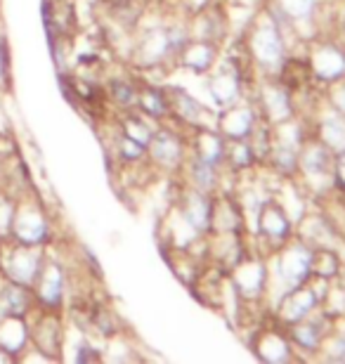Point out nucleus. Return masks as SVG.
Segmentation results:
<instances>
[{"mask_svg": "<svg viewBox=\"0 0 345 364\" xmlns=\"http://www.w3.org/2000/svg\"><path fill=\"white\" fill-rule=\"evenodd\" d=\"M239 46L253 71V78L282 74L284 64L291 57V48L286 43L282 21L267 0H262V5L253 10L251 19L241 31Z\"/></svg>", "mask_w": 345, "mask_h": 364, "instance_id": "f257e3e1", "label": "nucleus"}, {"mask_svg": "<svg viewBox=\"0 0 345 364\" xmlns=\"http://www.w3.org/2000/svg\"><path fill=\"white\" fill-rule=\"evenodd\" d=\"M303 60L314 88H327L345 78V43L334 36H317L307 41L303 50Z\"/></svg>", "mask_w": 345, "mask_h": 364, "instance_id": "f03ea898", "label": "nucleus"}, {"mask_svg": "<svg viewBox=\"0 0 345 364\" xmlns=\"http://www.w3.org/2000/svg\"><path fill=\"white\" fill-rule=\"evenodd\" d=\"M248 95L253 97L260 119L267 126H277V123L289 121L300 114L296 92L277 76H255Z\"/></svg>", "mask_w": 345, "mask_h": 364, "instance_id": "7ed1b4c3", "label": "nucleus"}, {"mask_svg": "<svg viewBox=\"0 0 345 364\" xmlns=\"http://www.w3.org/2000/svg\"><path fill=\"white\" fill-rule=\"evenodd\" d=\"M227 282L237 291L239 301L244 305L258 303L265 308V294H267V256L260 251L251 249L241 256V260L234 267L227 270ZM267 312V310H265Z\"/></svg>", "mask_w": 345, "mask_h": 364, "instance_id": "20e7f679", "label": "nucleus"}, {"mask_svg": "<svg viewBox=\"0 0 345 364\" xmlns=\"http://www.w3.org/2000/svg\"><path fill=\"white\" fill-rule=\"evenodd\" d=\"M260 123L262 119L258 114V107H255L251 95H246V97H241L239 102H234V105L216 112L213 128H216L225 140H248Z\"/></svg>", "mask_w": 345, "mask_h": 364, "instance_id": "39448f33", "label": "nucleus"}, {"mask_svg": "<svg viewBox=\"0 0 345 364\" xmlns=\"http://www.w3.org/2000/svg\"><path fill=\"white\" fill-rule=\"evenodd\" d=\"M305 116V114H303ZM307 126H310V135H314L331 154H343L345 151V116L334 112L324 100L314 102L310 114L305 116Z\"/></svg>", "mask_w": 345, "mask_h": 364, "instance_id": "423d86ee", "label": "nucleus"}, {"mask_svg": "<svg viewBox=\"0 0 345 364\" xmlns=\"http://www.w3.org/2000/svg\"><path fill=\"white\" fill-rule=\"evenodd\" d=\"M248 346H251L255 358L267 364H284V362L298 360V355L289 341V333H286L284 326H279L275 319H272V324L255 326L253 338Z\"/></svg>", "mask_w": 345, "mask_h": 364, "instance_id": "0eeeda50", "label": "nucleus"}, {"mask_svg": "<svg viewBox=\"0 0 345 364\" xmlns=\"http://www.w3.org/2000/svg\"><path fill=\"white\" fill-rule=\"evenodd\" d=\"M319 308H322L319 296L314 294V289L310 287V282H307V284H300L296 289L286 291L272 308V312H270V317H272L279 326L289 329V326H293L296 322H303V319L314 315Z\"/></svg>", "mask_w": 345, "mask_h": 364, "instance_id": "6e6552de", "label": "nucleus"}, {"mask_svg": "<svg viewBox=\"0 0 345 364\" xmlns=\"http://www.w3.org/2000/svg\"><path fill=\"white\" fill-rule=\"evenodd\" d=\"M334 326H336L334 319L329 315H324L319 308L314 315L303 319V322H296L293 326H289L286 333H289V341H291V346H293V350H296L298 358L300 355H305V358H317L327 333L331 331Z\"/></svg>", "mask_w": 345, "mask_h": 364, "instance_id": "1a4fd4ad", "label": "nucleus"}, {"mask_svg": "<svg viewBox=\"0 0 345 364\" xmlns=\"http://www.w3.org/2000/svg\"><path fill=\"white\" fill-rule=\"evenodd\" d=\"M149 159L154 166L164 171H182V164L189 154V144L185 135H180L178 130L171 128H156L152 135L149 144H147Z\"/></svg>", "mask_w": 345, "mask_h": 364, "instance_id": "9d476101", "label": "nucleus"}, {"mask_svg": "<svg viewBox=\"0 0 345 364\" xmlns=\"http://www.w3.org/2000/svg\"><path fill=\"white\" fill-rule=\"evenodd\" d=\"M267 3H272L291 21L303 43L319 36V17L327 5L324 0H267Z\"/></svg>", "mask_w": 345, "mask_h": 364, "instance_id": "9b49d317", "label": "nucleus"}, {"mask_svg": "<svg viewBox=\"0 0 345 364\" xmlns=\"http://www.w3.org/2000/svg\"><path fill=\"white\" fill-rule=\"evenodd\" d=\"M178 213L199 232L201 237H208L211 232V213H213V194L199 192L194 187H187L180 194Z\"/></svg>", "mask_w": 345, "mask_h": 364, "instance_id": "f8f14e48", "label": "nucleus"}, {"mask_svg": "<svg viewBox=\"0 0 345 364\" xmlns=\"http://www.w3.org/2000/svg\"><path fill=\"white\" fill-rule=\"evenodd\" d=\"M168 92V105H171V116L178 119L182 126L189 128H201V126H213L211 121H206L208 107L201 100H196L194 95H189L182 88H171Z\"/></svg>", "mask_w": 345, "mask_h": 364, "instance_id": "ddd939ff", "label": "nucleus"}, {"mask_svg": "<svg viewBox=\"0 0 345 364\" xmlns=\"http://www.w3.org/2000/svg\"><path fill=\"white\" fill-rule=\"evenodd\" d=\"M225 149H227V140L213 126L194 128V135L189 140V154L192 156L225 171Z\"/></svg>", "mask_w": 345, "mask_h": 364, "instance_id": "4468645a", "label": "nucleus"}, {"mask_svg": "<svg viewBox=\"0 0 345 364\" xmlns=\"http://www.w3.org/2000/svg\"><path fill=\"white\" fill-rule=\"evenodd\" d=\"M220 57H223V53H220L218 43L192 38L185 48H182V53L178 55V62L185 69L194 71V74H199V76L203 74V76H206L208 71L218 64Z\"/></svg>", "mask_w": 345, "mask_h": 364, "instance_id": "2eb2a0df", "label": "nucleus"}, {"mask_svg": "<svg viewBox=\"0 0 345 364\" xmlns=\"http://www.w3.org/2000/svg\"><path fill=\"white\" fill-rule=\"evenodd\" d=\"M182 171L187 173V187H194L199 192H206V194H218L223 192V176L216 166H211L201 159H196L192 154H187L185 164H182Z\"/></svg>", "mask_w": 345, "mask_h": 364, "instance_id": "dca6fc26", "label": "nucleus"}, {"mask_svg": "<svg viewBox=\"0 0 345 364\" xmlns=\"http://www.w3.org/2000/svg\"><path fill=\"white\" fill-rule=\"evenodd\" d=\"M137 57L142 60V64H147V67H159V64H164L168 60H175L171 43H168L166 26L152 28V31L144 36L137 48Z\"/></svg>", "mask_w": 345, "mask_h": 364, "instance_id": "f3484780", "label": "nucleus"}, {"mask_svg": "<svg viewBox=\"0 0 345 364\" xmlns=\"http://www.w3.org/2000/svg\"><path fill=\"white\" fill-rule=\"evenodd\" d=\"M258 168V159H255L251 142L248 140H227L225 149V171L232 176H246Z\"/></svg>", "mask_w": 345, "mask_h": 364, "instance_id": "a211bd4d", "label": "nucleus"}, {"mask_svg": "<svg viewBox=\"0 0 345 364\" xmlns=\"http://www.w3.org/2000/svg\"><path fill=\"white\" fill-rule=\"evenodd\" d=\"M345 272V258L339 249H314L312 251V277L334 282Z\"/></svg>", "mask_w": 345, "mask_h": 364, "instance_id": "6ab92c4d", "label": "nucleus"}, {"mask_svg": "<svg viewBox=\"0 0 345 364\" xmlns=\"http://www.w3.org/2000/svg\"><path fill=\"white\" fill-rule=\"evenodd\" d=\"M137 107L142 109L147 119L164 121L171 116V105H168V92L161 88H152L147 85L144 90L137 92Z\"/></svg>", "mask_w": 345, "mask_h": 364, "instance_id": "aec40b11", "label": "nucleus"}, {"mask_svg": "<svg viewBox=\"0 0 345 364\" xmlns=\"http://www.w3.org/2000/svg\"><path fill=\"white\" fill-rule=\"evenodd\" d=\"M17 230H19V239L24 244H38L46 239V220L38 210H31V213H21L17 215Z\"/></svg>", "mask_w": 345, "mask_h": 364, "instance_id": "412c9836", "label": "nucleus"}, {"mask_svg": "<svg viewBox=\"0 0 345 364\" xmlns=\"http://www.w3.org/2000/svg\"><path fill=\"white\" fill-rule=\"evenodd\" d=\"M24 338H26V329L19 315H10L0 322V348L12 353L24 346Z\"/></svg>", "mask_w": 345, "mask_h": 364, "instance_id": "4be33fe9", "label": "nucleus"}, {"mask_svg": "<svg viewBox=\"0 0 345 364\" xmlns=\"http://www.w3.org/2000/svg\"><path fill=\"white\" fill-rule=\"evenodd\" d=\"M38 296H41V301L46 303L50 310H53L55 305L60 303V298H62V274H60L57 267H50V270L41 277Z\"/></svg>", "mask_w": 345, "mask_h": 364, "instance_id": "5701e85b", "label": "nucleus"}, {"mask_svg": "<svg viewBox=\"0 0 345 364\" xmlns=\"http://www.w3.org/2000/svg\"><path fill=\"white\" fill-rule=\"evenodd\" d=\"M154 126H149V121H147V116H128L126 123H123V135H128L130 140H135L137 144H142L147 147L154 135Z\"/></svg>", "mask_w": 345, "mask_h": 364, "instance_id": "b1692460", "label": "nucleus"}, {"mask_svg": "<svg viewBox=\"0 0 345 364\" xmlns=\"http://www.w3.org/2000/svg\"><path fill=\"white\" fill-rule=\"evenodd\" d=\"M137 88L130 81H123V78H114L112 81V95H114V102L121 107H137Z\"/></svg>", "mask_w": 345, "mask_h": 364, "instance_id": "393cba45", "label": "nucleus"}, {"mask_svg": "<svg viewBox=\"0 0 345 364\" xmlns=\"http://www.w3.org/2000/svg\"><path fill=\"white\" fill-rule=\"evenodd\" d=\"M322 100H324L334 112L345 116V78L327 85V88H322Z\"/></svg>", "mask_w": 345, "mask_h": 364, "instance_id": "a878e982", "label": "nucleus"}, {"mask_svg": "<svg viewBox=\"0 0 345 364\" xmlns=\"http://www.w3.org/2000/svg\"><path fill=\"white\" fill-rule=\"evenodd\" d=\"M119 154H121L123 161L137 164V161H142V159H144L147 147L137 144L135 140H130L128 135H121V140H119Z\"/></svg>", "mask_w": 345, "mask_h": 364, "instance_id": "bb28decb", "label": "nucleus"}, {"mask_svg": "<svg viewBox=\"0 0 345 364\" xmlns=\"http://www.w3.org/2000/svg\"><path fill=\"white\" fill-rule=\"evenodd\" d=\"M334 194H345V151L334 156Z\"/></svg>", "mask_w": 345, "mask_h": 364, "instance_id": "cd10ccee", "label": "nucleus"}, {"mask_svg": "<svg viewBox=\"0 0 345 364\" xmlns=\"http://www.w3.org/2000/svg\"><path fill=\"white\" fill-rule=\"evenodd\" d=\"M76 360H78V362H87V360H97V353H92V350H90V348H87V346H83V348H80V353L76 355Z\"/></svg>", "mask_w": 345, "mask_h": 364, "instance_id": "c85d7f7f", "label": "nucleus"}]
</instances>
